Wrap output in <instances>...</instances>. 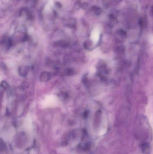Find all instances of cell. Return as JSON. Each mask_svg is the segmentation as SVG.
<instances>
[{
  "label": "cell",
  "mask_w": 153,
  "mask_h": 154,
  "mask_svg": "<svg viewBox=\"0 0 153 154\" xmlns=\"http://www.w3.org/2000/svg\"><path fill=\"white\" fill-rule=\"evenodd\" d=\"M51 78V74L48 72H43L40 75V80L42 82H46Z\"/></svg>",
  "instance_id": "7a4b0ae2"
},
{
  "label": "cell",
  "mask_w": 153,
  "mask_h": 154,
  "mask_svg": "<svg viewBox=\"0 0 153 154\" xmlns=\"http://www.w3.org/2000/svg\"><path fill=\"white\" fill-rule=\"evenodd\" d=\"M30 70V67L28 66H22L18 69V73L20 76L25 77L27 76Z\"/></svg>",
  "instance_id": "6da1fadb"
},
{
  "label": "cell",
  "mask_w": 153,
  "mask_h": 154,
  "mask_svg": "<svg viewBox=\"0 0 153 154\" xmlns=\"http://www.w3.org/2000/svg\"><path fill=\"white\" fill-rule=\"evenodd\" d=\"M1 87L2 89L6 90V89H8V87H9V85L7 83V82H6V81H3L1 83Z\"/></svg>",
  "instance_id": "5b68a950"
},
{
  "label": "cell",
  "mask_w": 153,
  "mask_h": 154,
  "mask_svg": "<svg viewBox=\"0 0 153 154\" xmlns=\"http://www.w3.org/2000/svg\"><path fill=\"white\" fill-rule=\"evenodd\" d=\"M56 45L59 47H66V46L67 45V43L65 42L64 41H59L56 43Z\"/></svg>",
  "instance_id": "8992f818"
},
{
  "label": "cell",
  "mask_w": 153,
  "mask_h": 154,
  "mask_svg": "<svg viewBox=\"0 0 153 154\" xmlns=\"http://www.w3.org/2000/svg\"><path fill=\"white\" fill-rule=\"evenodd\" d=\"M75 8L77 10H78V9H79L81 7V2H77L75 3Z\"/></svg>",
  "instance_id": "ba28073f"
},
{
  "label": "cell",
  "mask_w": 153,
  "mask_h": 154,
  "mask_svg": "<svg viewBox=\"0 0 153 154\" xmlns=\"http://www.w3.org/2000/svg\"><path fill=\"white\" fill-rule=\"evenodd\" d=\"M92 10L93 11L96 15H99L101 13V10L99 7L96 6H92Z\"/></svg>",
  "instance_id": "277c9868"
},
{
  "label": "cell",
  "mask_w": 153,
  "mask_h": 154,
  "mask_svg": "<svg viewBox=\"0 0 153 154\" xmlns=\"http://www.w3.org/2000/svg\"><path fill=\"white\" fill-rule=\"evenodd\" d=\"M55 5L58 8H61V7H62V6L61 4L60 3V2H56L55 3Z\"/></svg>",
  "instance_id": "30bf717a"
},
{
  "label": "cell",
  "mask_w": 153,
  "mask_h": 154,
  "mask_svg": "<svg viewBox=\"0 0 153 154\" xmlns=\"http://www.w3.org/2000/svg\"><path fill=\"white\" fill-rule=\"evenodd\" d=\"M88 6V5L87 4V3H84L82 4L81 5V7L82 8L84 9V10H85L87 8Z\"/></svg>",
  "instance_id": "9c48e42d"
},
{
  "label": "cell",
  "mask_w": 153,
  "mask_h": 154,
  "mask_svg": "<svg viewBox=\"0 0 153 154\" xmlns=\"http://www.w3.org/2000/svg\"><path fill=\"white\" fill-rule=\"evenodd\" d=\"M76 20L74 19H70L69 20L67 24V26L70 28H74L76 26Z\"/></svg>",
  "instance_id": "3957f363"
},
{
  "label": "cell",
  "mask_w": 153,
  "mask_h": 154,
  "mask_svg": "<svg viewBox=\"0 0 153 154\" xmlns=\"http://www.w3.org/2000/svg\"><path fill=\"white\" fill-rule=\"evenodd\" d=\"M66 74L67 75H72L73 74H74V70H72V69H67L66 70Z\"/></svg>",
  "instance_id": "52a82bcc"
}]
</instances>
